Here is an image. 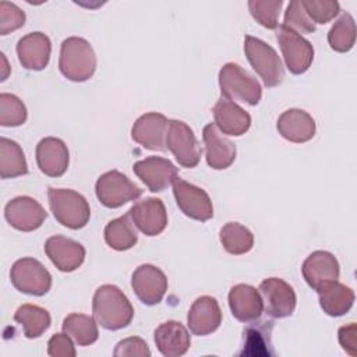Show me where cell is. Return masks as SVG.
I'll return each mask as SVG.
<instances>
[{
	"label": "cell",
	"mask_w": 357,
	"mask_h": 357,
	"mask_svg": "<svg viewBox=\"0 0 357 357\" xmlns=\"http://www.w3.org/2000/svg\"><path fill=\"white\" fill-rule=\"evenodd\" d=\"M92 314L98 325L107 331H119L131 324L134 308L127 296L114 284L96 289L92 300Z\"/></svg>",
	"instance_id": "cell-1"
},
{
	"label": "cell",
	"mask_w": 357,
	"mask_h": 357,
	"mask_svg": "<svg viewBox=\"0 0 357 357\" xmlns=\"http://www.w3.org/2000/svg\"><path fill=\"white\" fill-rule=\"evenodd\" d=\"M60 73L70 81L84 82L96 70V56L88 40L71 36L63 40L59 57Z\"/></svg>",
	"instance_id": "cell-2"
},
{
	"label": "cell",
	"mask_w": 357,
	"mask_h": 357,
	"mask_svg": "<svg viewBox=\"0 0 357 357\" xmlns=\"http://www.w3.org/2000/svg\"><path fill=\"white\" fill-rule=\"evenodd\" d=\"M49 205L56 220L73 230L86 226L91 218L89 204L84 195L70 188H53L47 190Z\"/></svg>",
	"instance_id": "cell-3"
},
{
	"label": "cell",
	"mask_w": 357,
	"mask_h": 357,
	"mask_svg": "<svg viewBox=\"0 0 357 357\" xmlns=\"http://www.w3.org/2000/svg\"><path fill=\"white\" fill-rule=\"evenodd\" d=\"M219 86L223 98L238 100L250 106L258 105L262 96L259 82L236 63H226L220 68Z\"/></svg>",
	"instance_id": "cell-4"
},
{
	"label": "cell",
	"mask_w": 357,
	"mask_h": 357,
	"mask_svg": "<svg viewBox=\"0 0 357 357\" xmlns=\"http://www.w3.org/2000/svg\"><path fill=\"white\" fill-rule=\"evenodd\" d=\"M244 52L266 86H276L284 78V67L276 50L264 40L247 35L244 38Z\"/></svg>",
	"instance_id": "cell-5"
},
{
	"label": "cell",
	"mask_w": 357,
	"mask_h": 357,
	"mask_svg": "<svg viewBox=\"0 0 357 357\" xmlns=\"http://www.w3.org/2000/svg\"><path fill=\"white\" fill-rule=\"evenodd\" d=\"M95 192L99 202L106 208H119L139 198L142 190L126 174L117 170H110L96 180Z\"/></svg>",
	"instance_id": "cell-6"
},
{
	"label": "cell",
	"mask_w": 357,
	"mask_h": 357,
	"mask_svg": "<svg viewBox=\"0 0 357 357\" xmlns=\"http://www.w3.org/2000/svg\"><path fill=\"white\" fill-rule=\"evenodd\" d=\"M13 286L29 296H43L52 287V275L35 258H21L15 261L10 271Z\"/></svg>",
	"instance_id": "cell-7"
},
{
	"label": "cell",
	"mask_w": 357,
	"mask_h": 357,
	"mask_svg": "<svg viewBox=\"0 0 357 357\" xmlns=\"http://www.w3.org/2000/svg\"><path fill=\"white\" fill-rule=\"evenodd\" d=\"M276 39L280 45L287 70L296 75L304 74L314 60L312 45L300 33L284 26L283 24L276 29Z\"/></svg>",
	"instance_id": "cell-8"
},
{
	"label": "cell",
	"mask_w": 357,
	"mask_h": 357,
	"mask_svg": "<svg viewBox=\"0 0 357 357\" xmlns=\"http://www.w3.org/2000/svg\"><path fill=\"white\" fill-rule=\"evenodd\" d=\"M166 148L174 155L180 166L188 169L195 167L202 155V148L192 130L180 120H169Z\"/></svg>",
	"instance_id": "cell-9"
},
{
	"label": "cell",
	"mask_w": 357,
	"mask_h": 357,
	"mask_svg": "<svg viewBox=\"0 0 357 357\" xmlns=\"http://www.w3.org/2000/svg\"><path fill=\"white\" fill-rule=\"evenodd\" d=\"M173 194L185 216L199 222H206L213 216L212 201L202 188L177 177L173 181Z\"/></svg>",
	"instance_id": "cell-10"
},
{
	"label": "cell",
	"mask_w": 357,
	"mask_h": 357,
	"mask_svg": "<svg viewBox=\"0 0 357 357\" xmlns=\"http://www.w3.org/2000/svg\"><path fill=\"white\" fill-rule=\"evenodd\" d=\"M265 312L272 318L290 317L296 308L297 297L293 287L279 278H268L259 284Z\"/></svg>",
	"instance_id": "cell-11"
},
{
	"label": "cell",
	"mask_w": 357,
	"mask_h": 357,
	"mask_svg": "<svg viewBox=\"0 0 357 357\" xmlns=\"http://www.w3.org/2000/svg\"><path fill=\"white\" fill-rule=\"evenodd\" d=\"M131 287L141 303L145 305H155L162 301L167 290V279L155 265L144 264L132 272Z\"/></svg>",
	"instance_id": "cell-12"
},
{
	"label": "cell",
	"mask_w": 357,
	"mask_h": 357,
	"mask_svg": "<svg viewBox=\"0 0 357 357\" xmlns=\"http://www.w3.org/2000/svg\"><path fill=\"white\" fill-rule=\"evenodd\" d=\"M4 218L10 226L20 231H33L42 226L47 213L36 199L22 195L7 202Z\"/></svg>",
	"instance_id": "cell-13"
},
{
	"label": "cell",
	"mask_w": 357,
	"mask_h": 357,
	"mask_svg": "<svg viewBox=\"0 0 357 357\" xmlns=\"http://www.w3.org/2000/svg\"><path fill=\"white\" fill-rule=\"evenodd\" d=\"M169 120L162 113H145L139 116L131 128V138L151 151H166V134Z\"/></svg>",
	"instance_id": "cell-14"
},
{
	"label": "cell",
	"mask_w": 357,
	"mask_h": 357,
	"mask_svg": "<svg viewBox=\"0 0 357 357\" xmlns=\"http://www.w3.org/2000/svg\"><path fill=\"white\" fill-rule=\"evenodd\" d=\"M132 170L152 192L166 190L177 178L176 166L169 159L160 156H149L138 160L134 163Z\"/></svg>",
	"instance_id": "cell-15"
},
{
	"label": "cell",
	"mask_w": 357,
	"mask_h": 357,
	"mask_svg": "<svg viewBox=\"0 0 357 357\" xmlns=\"http://www.w3.org/2000/svg\"><path fill=\"white\" fill-rule=\"evenodd\" d=\"M128 213L137 229L145 236H158L166 229L167 213L165 204L159 198L141 199L131 206Z\"/></svg>",
	"instance_id": "cell-16"
},
{
	"label": "cell",
	"mask_w": 357,
	"mask_h": 357,
	"mask_svg": "<svg viewBox=\"0 0 357 357\" xmlns=\"http://www.w3.org/2000/svg\"><path fill=\"white\" fill-rule=\"evenodd\" d=\"M303 276L310 287L319 290L339 279V262L333 254L328 251H314L301 266Z\"/></svg>",
	"instance_id": "cell-17"
},
{
	"label": "cell",
	"mask_w": 357,
	"mask_h": 357,
	"mask_svg": "<svg viewBox=\"0 0 357 357\" xmlns=\"http://www.w3.org/2000/svg\"><path fill=\"white\" fill-rule=\"evenodd\" d=\"M45 252L53 265L61 272L75 271L85 259L84 245L64 236L49 237L45 243Z\"/></svg>",
	"instance_id": "cell-18"
},
{
	"label": "cell",
	"mask_w": 357,
	"mask_h": 357,
	"mask_svg": "<svg viewBox=\"0 0 357 357\" xmlns=\"http://www.w3.org/2000/svg\"><path fill=\"white\" fill-rule=\"evenodd\" d=\"M36 163L39 170L49 177H60L67 172L70 155L67 145L56 137H46L36 145Z\"/></svg>",
	"instance_id": "cell-19"
},
{
	"label": "cell",
	"mask_w": 357,
	"mask_h": 357,
	"mask_svg": "<svg viewBox=\"0 0 357 357\" xmlns=\"http://www.w3.org/2000/svg\"><path fill=\"white\" fill-rule=\"evenodd\" d=\"M222 322V311L216 298L211 296L198 297L187 315L190 332L197 336H206L215 332Z\"/></svg>",
	"instance_id": "cell-20"
},
{
	"label": "cell",
	"mask_w": 357,
	"mask_h": 357,
	"mask_svg": "<svg viewBox=\"0 0 357 357\" xmlns=\"http://www.w3.org/2000/svg\"><path fill=\"white\" fill-rule=\"evenodd\" d=\"M50 53V39L42 32H31L22 36L17 43L18 60L26 70H43L49 64Z\"/></svg>",
	"instance_id": "cell-21"
},
{
	"label": "cell",
	"mask_w": 357,
	"mask_h": 357,
	"mask_svg": "<svg viewBox=\"0 0 357 357\" xmlns=\"http://www.w3.org/2000/svg\"><path fill=\"white\" fill-rule=\"evenodd\" d=\"M202 138L206 149V163L215 170L227 169L236 159V145L226 138L213 123L202 130Z\"/></svg>",
	"instance_id": "cell-22"
},
{
	"label": "cell",
	"mask_w": 357,
	"mask_h": 357,
	"mask_svg": "<svg viewBox=\"0 0 357 357\" xmlns=\"http://www.w3.org/2000/svg\"><path fill=\"white\" fill-rule=\"evenodd\" d=\"M215 126L223 134L240 137L245 134L251 126V116L233 100L220 98L212 107Z\"/></svg>",
	"instance_id": "cell-23"
},
{
	"label": "cell",
	"mask_w": 357,
	"mask_h": 357,
	"mask_svg": "<svg viewBox=\"0 0 357 357\" xmlns=\"http://www.w3.org/2000/svg\"><path fill=\"white\" fill-rule=\"evenodd\" d=\"M229 305L236 319L241 322L257 321L264 311L259 291L250 284H236L229 291Z\"/></svg>",
	"instance_id": "cell-24"
},
{
	"label": "cell",
	"mask_w": 357,
	"mask_h": 357,
	"mask_svg": "<svg viewBox=\"0 0 357 357\" xmlns=\"http://www.w3.org/2000/svg\"><path fill=\"white\" fill-rule=\"evenodd\" d=\"M153 339L158 350L166 357L183 356L188 351L191 344L187 328L177 321L160 324L153 332Z\"/></svg>",
	"instance_id": "cell-25"
},
{
	"label": "cell",
	"mask_w": 357,
	"mask_h": 357,
	"mask_svg": "<svg viewBox=\"0 0 357 357\" xmlns=\"http://www.w3.org/2000/svg\"><path fill=\"white\" fill-rule=\"evenodd\" d=\"M279 134L294 144L310 141L315 135L314 119L301 109H289L283 112L276 123Z\"/></svg>",
	"instance_id": "cell-26"
},
{
	"label": "cell",
	"mask_w": 357,
	"mask_h": 357,
	"mask_svg": "<svg viewBox=\"0 0 357 357\" xmlns=\"http://www.w3.org/2000/svg\"><path fill=\"white\" fill-rule=\"evenodd\" d=\"M319 305L331 317L344 315L354 304V291L337 280L317 290Z\"/></svg>",
	"instance_id": "cell-27"
},
{
	"label": "cell",
	"mask_w": 357,
	"mask_h": 357,
	"mask_svg": "<svg viewBox=\"0 0 357 357\" xmlns=\"http://www.w3.org/2000/svg\"><path fill=\"white\" fill-rule=\"evenodd\" d=\"M14 321L22 326V332L28 339L39 337L52 324L49 311L33 304L20 305L14 314Z\"/></svg>",
	"instance_id": "cell-28"
},
{
	"label": "cell",
	"mask_w": 357,
	"mask_h": 357,
	"mask_svg": "<svg viewBox=\"0 0 357 357\" xmlns=\"http://www.w3.org/2000/svg\"><path fill=\"white\" fill-rule=\"evenodd\" d=\"M138 234L130 213L110 220L105 227V241L116 251L130 250L137 244Z\"/></svg>",
	"instance_id": "cell-29"
},
{
	"label": "cell",
	"mask_w": 357,
	"mask_h": 357,
	"mask_svg": "<svg viewBox=\"0 0 357 357\" xmlns=\"http://www.w3.org/2000/svg\"><path fill=\"white\" fill-rule=\"evenodd\" d=\"M272 322L264 321L252 324L244 329V342L240 356H271L273 354L271 349L272 340Z\"/></svg>",
	"instance_id": "cell-30"
},
{
	"label": "cell",
	"mask_w": 357,
	"mask_h": 357,
	"mask_svg": "<svg viewBox=\"0 0 357 357\" xmlns=\"http://www.w3.org/2000/svg\"><path fill=\"white\" fill-rule=\"evenodd\" d=\"M28 173V165L21 146L6 137L0 138V176L14 178Z\"/></svg>",
	"instance_id": "cell-31"
},
{
	"label": "cell",
	"mask_w": 357,
	"mask_h": 357,
	"mask_svg": "<svg viewBox=\"0 0 357 357\" xmlns=\"http://www.w3.org/2000/svg\"><path fill=\"white\" fill-rule=\"evenodd\" d=\"M63 332L67 333L78 346L93 344L99 337L95 318L85 314H70L63 321Z\"/></svg>",
	"instance_id": "cell-32"
},
{
	"label": "cell",
	"mask_w": 357,
	"mask_h": 357,
	"mask_svg": "<svg viewBox=\"0 0 357 357\" xmlns=\"http://www.w3.org/2000/svg\"><path fill=\"white\" fill-rule=\"evenodd\" d=\"M220 243L231 255L248 252L254 245V236L245 226L237 222H229L220 229Z\"/></svg>",
	"instance_id": "cell-33"
},
{
	"label": "cell",
	"mask_w": 357,
	"mask_h": 357,
	"mask_svg": "<svg viewBox=\"0 0 357 357\" xmlns=\"http://www.w3.org/2000/svg\"><path fill=\"white\" fill-rule=\"evenodd\" d=\"M329 46L335 52L346 53L356 42V22L349 13H343L328 33Z\"/></svg>",
	"instance_id": "cell-34"
},
{
	"label": "cell",
	"mask_w": 357,
	"mask_h": 357,
	"mask_svg": "<svg viewBox=\"0 0 357 357\" xmlns=\"http://www.w3.org/2000/svg\"><path fill=\"white\" fill-rule=\"evenodd\" d=\"M26 121V109L22 100L13 93H0V124L17 127Z\"/></svg>",
	"instance_id": "cell-35"
},
{
	"label": "cell",
	"mask_w": 357,
	"mask_h": 357,
	"mask_svg": "<svg viewBox=\"0 0 357 357\" xmlns=\"http://www.w3.org/2000/svg\"><path fill=\"white\" fill-rule=\"evenodd\" d=\"M283 6L282 0H250L248 8L254 20L268 29L278 28V18L280 8Z\"/></svg>",
	"instance_id": "cell-36"
},
{
	"label": "cell",
	"mask_w": 357,
	"mask_h": 357,
	"mask_svg": "<svg viewBox=\"0 0 357 357\" xmlns=\"http://www.w3.org/2000/svg\"><path fill=\"white\" fill-rule=\"evenodd\" d=\"M301 4L314 24H326L340 11L336 0H301Z\"/></svg>",
	"instance_id": "cell-37"
},
{
	"label": "cell",
	"mask_w": 357,
	"mask_h": 357,
	"mask_svg": "<svg viewBox=\"0 0 357 357\" xmlns=\"http://www.w3.org/2000/svg\"><path fill=\"white\" fill-rule=\"evenodd\" d=\"M283 25L297 33H311L315 31V24L308 18L301 1L298 0L289 3Z\"/></svg>",
	"instance_id": "cell-38"
},
{
	"label": "cell",
	"mask_w": 357,
	"mask_h": 357,
	"mask_svg": "<svg viewBox=\"0 0 357 357\" xmlns=\"http://www.w3.org/2000/svg\"><path fill=\"white\" fill-rule=\"evenodd\" d=\"M25 24V13L14 3H0V33L7 35Z\"/></svg>",
	"instance_id": "cell-39"
},
{
	"label": "cell",
	"mask_w": 357,
	"mask_h": 357,
	"mask_svg": "<svg viewBox=\"0 0 357 357\" xmlns=\"http://www.w3.org/2000/svg\"><path fill=\"white\" fill-rule=\"evenodd\" d=\"M113 354L116 357H149L151 356V350L148 347V344L145 343V340H142L141 337L132 336V337H127L120 340L116 344V349L113 351Z\"/></svg>",
	"instance_id": "cell-40"
},
{
	"label": "cell",
	"mask_w": 357,
	"mask_h": 357,
	"mask_svg": "<svg viewBox=\"0 0 357 357\" xmlns=\"http://www.w3.org/2000/svg\"><path fill=\"white\" fill-rule=\"evenodd\" d=\"M47 353L53 357H74L77 354L71 337L67 333H56L49 339Z\"/></svg>",
	"instance_id": "cell-41"
},
{
	"label": "cell",
	"mask_w": 357,
	"mask_h": 357,
	"mask_svg": "<svg viewBox=\"0 0 357 357\" xmlns=\"http://www.w3.org/2000/svg\"><path fill=\"white\" fill-rule=\"evenodd\" d=\"M339 343L343 347L344 351H347L350 356H356V347H357V328L356 324L344 325L339 329Z\"/></svg>",
	"instance_id": "cell-42"
}]
</instances>
